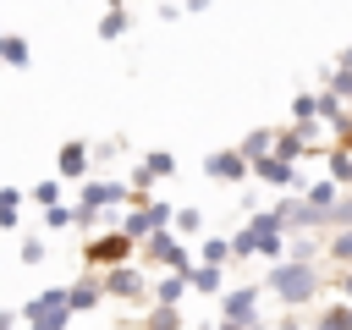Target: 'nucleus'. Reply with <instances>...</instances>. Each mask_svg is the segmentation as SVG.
I'll return each mask as SVG.
<instances>
[{
    "instance_id": "2",
    "label": "nucleus",
    "mask_w": 352,
    "mask_h": 330,
    "mask_svg": "<svg viewBox=\"0 0 352 330\" xmlns=\"http://www.w3.org/2000/svg\"><path fill=\"white\" fill-rule=\"evenodd\" d=\"M270 286L286 297V302H308V292H314V270L308 264H292V270H275L270 275Z\"/></svg>"
},
{
    "instance_id": "17",
    "label": "nucleus",
    "mask_w": 352,
    "mask_h": 330,
    "mask_svg": "<svg viewBox=\"0 0 352 330\" xmlns=\"http://www.w3.org/2000/svg\"><path fill=\"white\" fill-rule=\"evenodd\" d=\"M6 60H16V66L28 60V50H22V38H6Z\"/></svg>"
},
{
    "instance_id": "6",
    "label": "nucleus",
    "mask_w": 352,
    "mask_h": 330,
    "mask_svg": "<svg viewBox=\"0 0 352 330\" xmlns=\"http://www.w3.org/2000/svg\"><path fill=\"white\" fill-rule=\"evenodd\" d=\"M82 165H88V148L82 143H66L60 148V176H82Z\"/></svg>"
},
{
    "instance_id": "19",
    "label": "nucleus",
    "mask_w": 352,
    "mask_h": 330,
    "mask_svg": "<svg viewBox=\"0 0 352 330\" xmlns=\"http://www.w3.org/2000/svg\"><path fill=\"white\" fill-rule=\"evenodd\" d=\"M341 143H346V148H352V126H346V132H341Z\"/></svg>"
},
{
    "instance_id": "3",
    "label": "nucleus",
    "mask_w": 352,
    "mask_h": 330,
    "mask_svg": "<svg viewBox=\"0 0 352 330\" xmlns=\"http://www.w3.org/2000/svg\"><path fill=\"white\" fill-rule=\"evenodd\" d=\"M126 253H132V236L121 231V236H104V242H94V248H88V264H121Z\"/></svg>"
},
{
    "instance_id": "13",
    "label": "nucleus",
    "mask_w": 352,
    "mask_h": 330,
    "mask_svg": "<svg viewBox=\"0 0 352 330\" xmlns=\"http://www.w3.org/2000/svg\"><path fill=\"white\" fill-rule=\"evenodd\" d=\"M324 220H330V226H352V198H341V204H336Z\"/></svg>"
},
{
    "instance_id": "14",
    "label": "nucleus",
    "mask_w": 352,
    "mask_h": 330,
    "mask_svg": "<svg viewBox=\"0 0 352 330\" xmlns=\"http://www.w3.org/2000/svg\"><path fill=\"white\" fill-rule=\"evenodd\" d=\"M143 170H148V176H170V154H148Z\"/></svg>"
},
{
    "instance_id": "8",
    "label": "nucleus",
    "mask_w": 352,
    "mask_h": 330,
    "mask_svg": "<svg viewBox=\"0 0 352 330\" xmlns=\"http://www.w3.org/2000/svg\"><path fill=\"white\" fill-rule=\"evenodd\" d=\"M104 286H110V292H116V297H138V292H143V280H138V275H132V270H116V275H110V280H104Z\"/></svg>"
},
{
    "instance_id": "18",
    "label": "nucleus",
    "mask_w": 352,
    "mask_h": 330,
    "mask_svg": "<svg viewBox=\"0 0 352 330\" xmlns=\"http://www.w3.org/2000/svg\"><path fill=\"white\" fill-rule=\"evenodd\" d=\"M336 258H352V231H346V236H336Z\"/></svg>"
},
{
    "instance_id": "12",
    "label": "nucleus",
    "mask_w": 352,
    "mask_h": 330,
    "mask_svg": "<svg viewBox=\"0 0 352 330\" xmlns=\"http://www.w3.org/2000/svg\"><path fill=\"white\" fill-rule=\"evenodd\" d=\"M94 302H99V286H77L72 292V308H94Z\"/></svg>"
},
{
    "instance_id": "22",
    "label": "nucleus",
    "mask_w": 352,
    "mask_h": 330,
    "mask_svg": "<svg viewBox=\"0 0 352 330\" xmlns=\"http://www.w3.org/2000/svg\"><path fill=\"white\" fill-rule=\"evenodd\" d=\"M0 50H6V38H0Z\"/></svg>"
},
{
    "instance_id": "11",
    "label": "nucleus",
    "mask_w": 352,
    "mask_h": 330,
    "mask_svg": "<svg viewBox=\"0 0 352 330\" xmlns=\"http://www.w3.org/2000/svg\"><path fill=\"white\" fill-rule=\"evenodd\" d=\"M226 253H231V248H226V242H220V236H214V242H209V248H204V258H209V270H220V264H226Z\"/></svg>"
},
{
    "instance_id": "5",
    "label": "nucleus",
    "mask_w": 352,
    "mask_h": 330,
    "mask_svg": "<svg viewBox=\"0 0 352 330\" xmlns=\"http://www.w3.org/2000/svg\"><path fill=\"white\" fill-rule=\"evenodd\" d=\"M209 176L214 182H236L242 176V154H209Z\"/></svg>"
},
{
    "instance_id": "9",
    "label": "nucleus",
    "mask_w": 352,
    "mask_h": 330,
    "mask_svg": "<svg viewBox=\"0 0 352 330\" xmlns=\"http://www.w3.org/2000/svg\"><path fill=\"white\" fill-rule=\"evenodd\" d=\"M253 170H258V176H270V182H280V187L292 182V165H286V160H258Z\"/></svg>"
},
{
    "instance_id": "15",
    "label": "nucleus",
    "mask_w": 352,
    "mask_h": 330,
    "mask_svg": "<svg viewBox=\"0 0 352 330\" xmlns=\"http://www.w3.org/2000/svg\"><path fill=\"white\" fill-rule=\"evenodd\" d=\"M16 220V192H0V226Z\"/></svg>"
},
{
    "instance_id": "21",
    "label": "nucleus",
    "mask_w": 352,
    "mask_h": 330,
    "mask_svg": "<svg viewBox=\"0 0 352 330\" xmlns=\"http://www.w3.org/2000/svg\"><path fill=\"white\" fill-rule=\"evenodd\" d=\"M346 297H352V275H346Z\"/></svg>"
},
{
    "instance_id": "10",
    "label": "nucleus",
    "mask_w": 352,
    "mask_h": 330,
    "mask_svg": "<svg viewBox=\"0 0 352 330\" xmlns=\"http://www.w3.org/2000/svg\"><path fill=\"white\" fill-rule=\"evenodd\" d=\"M330 176H336V182H352V154H346V148L330 154Z\"/></svg>"
},
{
    "instance_id": "4",
    "label": "nucleus",
    "mask_w": 352,
    "mask_h": 330,
    "mask_svg": "<svg viewBox=\"0 0 352 330\" xmlns=\"http://www.w3.org/2000/svg\"><path fill=\"white\" fill-rule=\"evenodd\" d=\"M253 302H258V292H231V297H226V324L253 319Z\"/></svg>"
},
{
    "instance_id": "20",
    "label": "nucleus",
    "mask_w": 352,
    "mask_h": 330,
    "mask_svg": "<svg viewBox=\"0 0 352 330\" xmlns=\"http://www.w3.org/2000/svg\"><path fill=\"white\" fill-rule=\"evenodd\" d=\"M6 324H11V319H6V314H0V330H6Z\"/></svg>"
},
{
    "instance_id": "16",
    "label": "nucleus",
    "mask_w": 352,
    "mask_h": 330,
    "mask_svg": "<svg viewBox=\"0 0 352 330\" xmlns=\"http://www.w3.org/2000/svg\"><path fill=\"white\" fill-rule=\"evenodd\" d=\"M121 28H126V11H110V16H104V38H116Z\"/></svg>"
},
{
    "instance_id": "7",
    "label": "nucleus",
    "mask_w": 352,
    "mask_h": 330,
    "mask_svg": "<svg viewBox=\"0 0 352 330\" xmlns=\"http://www.w3.org/2000/svg\"><path fill=\"white\" fill-rule=\"evenodd\" d=\"M154 258H160V264H170V270H187V253H182L170 236H154Z\"/></svg>"
},
{
    "instance_id": "1",
    "label": "nucleus",
    "mask_w": 352,
    "mask_h": 330,
    "mask_svg": "<svg viewBox=\"0 0 352 330\" xmlns=\"http://www.w3.org/2000/svg\"><path fill=\"white\" fill-rule=\"evenodd\" d=\"M66 314H72V297H66V292H44V297L28 302V319H33L38 330H60Z\"/></svg>"
}]
</instances>
